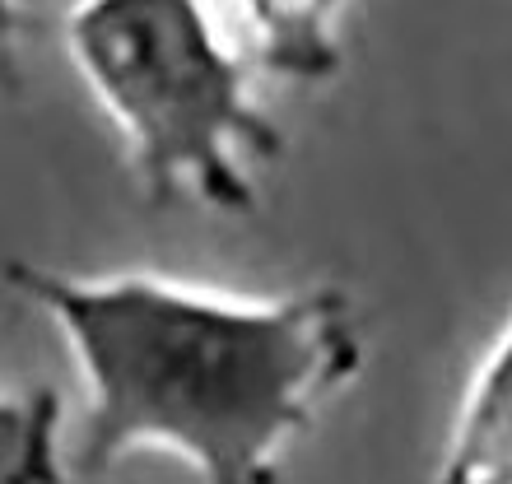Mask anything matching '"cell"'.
Wrapping results in <instances>:
<instances>
[{"label": "cell", "instance_id": "obj_1", "mask_svg": "<svg viewBox=\"0 0 512 484\" xmlns=\"http://www.w3.org/2000/svg\"><path fill=\"white\" fill-rule=\"evenodd\" d=\"M0 280L66 340L84 387L80 471L168 452L196 484H280V457L364 368L336 284L247 298L163 275H70L38 261Z\"/></svg>", "mask_w": 512, "mask_h": 484}, {"label": "cell", "instance_id": "obj_2", "mask_svg": "<svg viewBox=\"0 0 512 484\" xmlns=\"http://www.w3.org/2000/svg\"><path fill=\"white\" fill-rule=\"evenodd\" d=\"M66 56L154 205L252 215L256 168L284 149L252 98V56L224 0H75Z\"/></svg>", "mask_w": 512, "mask_h": 484}, {"label": "cell", "instance_id": "obj_3", "mask_svg": "<svg viewBox=\"0 0 512 484\" xmlns=\"http://www.w3.org/2000/svg\"><path fill=\"white\" fill-rule=\"evenodd\" d=\"M429 484H512V322L475 363Z\"/></svg>", "mask_w": 512, "mask_h": 484}, {"label": "cell", "instance_id": "obj_4", "mask_svg": "<svg viewBox=\"0 0 512 484\" xmlns=\"http://www.w3.org/2000/svg\"><path fill=\"white\" fill-rule=\"evenodd\" d=\"M256 70L322 84L340 70V14L350 0H224Z\"/></svg>", "mask_w": 512, "mask_h": 484}, {"label": "cell", "instance_id": "obj_5", "mask_svg": "<svg viewBox=\"0 0 512 484\" xmlns=\"http://www.w3.org/2000/svg\"><path fill=\"white\" fill-rule=\"evenodd\" d=\"M66 405L52 387L0 391V484H66Z\"/></svg>", "mask_w": 512, "mask_h": 484}, {"label": "cell", "instance_id": "obj_6", "mask_svg": "<svg viewBox=\"0 0 512 484\" xmlns=\"http://www.w3.org/2000/svg\"><path fill=\"white\" fill-rule=\"evenodd\" d=\"M19 33H24V10H19V0H0V84L14 80Z\"/></svg>", "mask_w": 512, "mask_h": 484}]
</instances>
